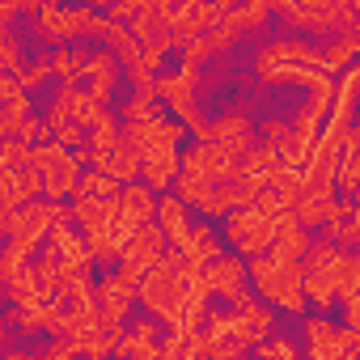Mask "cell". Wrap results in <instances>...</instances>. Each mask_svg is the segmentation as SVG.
I'll return each instance as SVG.
<instances>
[{
    "label": "cell",
    "instance_id": "11",
    "mask_svg": "<svg viewBox=\"0 0 360 360\" xmlns=\"http://www.w3.org/2000/svg\"><path fill=\"white\" fill-rule=\"evenodd\" d=\"M136 297H140V284L127 280L123 271L102 276V284H98V292H94V301H98L106 326H123V318H127V309L136 305Z\"/></svg>",
    "mask_w": 360,
    "mask_h": 360
},
{
    "label": "cell",
    "instance_id": "26",
    "mask_svg": "<svg viewBox=\"0 0 360 360\" xmlns=\"http://www.w3.org/2000/svg\"><path fill=\"white\" fill-rule=\"evenodd\" d=\"M89 60H94V51H85V47H64V51H56V72L64 77V85L77 89V81L89 72Z\"/></svg>",
    "mask_w": 360,
    "mask_h": 360
},
{
    "label": "cell",
    "instance_id": "4",
    "mask_svg": "<svg viewBox=\"0 0 360 360\" xmlns=\"http://www.w3.org/2000/svg\"><path fill=\"white\" fill-rule=\"evenodd\" d=\"M339 263H343V250L335 242H314L309 255L301 259V271H305V297L314 301V309H330L335 305V284H339Z\"/></svg>",
    "mask_w": 360,
    "mask_h": 360
},
{
    "label": "cell",
    "instance_id": "29",
    "mask_svg": "<svg viewBox=\"0 0 360 360\" xmlns=\"http://www.w3.org/2000/svg\"><path fill=\"white\" fill-rule=\"evenodd\" d=\"M360 51V39L356 34H343V39H335L330 47H326V68H330V77L339 72V68H347V60Z\"/></svg>",
    "mask_w": 360,
    "mask_h": 360
},
{
    "label": "cell",
    "instance_id": "24",
    "mask_svg": "<svg viewBox=\"0 0 360 360\" xmlns=\"http://www.w3.org/2000/svg\"><path fill=\"white\" fill-rule=\"evenodd\" d=\"M34 22H39V34H43L47 43H56L60 51H64V43H72V39H68V9H64V5H51V0H47L43 13H39Z\"/></svg>",
    "mask_w": 360,
    "mask_h": 360
},
{
    "label": "cell",
    "instance_id": "23",
    "mask_svg": "<svg viewBox=\"0 0 360 360\" xmlns=\"http://www.w3.org/2000/svg\"><path fill=\"white\" fill-rule=\"evenodd\" d=\"M178 169H183V157L178 153H161V157H153V161H144V187H153V191H165L169 183H178Z\"/></svg>",
    "mask_w": 360,
    "mask_h": 360
},
{
    "label": "cell",
    "instance_id": "22",
    "mask_svg": "<svg viewBox=\"0 0 360 360\" xmlns=\"http://www.w3.org/2000/svg\"><path fill=\"white\" fill-rule=\"evenodd\" d=\"M178 250H183V259H187L191 267H212V263H221V246H217V238H212L208 225H195L191 238L178 246Z\"/></svg>",
    "mask_w": 360,
    "mask_h": 360
},
{
    "label": "cell",
    "instance_id": "25",
    "mask_svg": "<svg viewBox=\"0 0 360 360\" xmlns=\"http://www.w3.org/2000/svg\"><path fill=\"white\" fill-rule=\"evenodd\" d=\"M72 195H77V200H119V195H123V187L115 183V178L98 174V169H85Z\"/></svg>",
    "mask_w": 360,
    "mask_h": 360
},
{
    "label": "cell",
    "instance_id": "40",
    "mask_svg": "<svg viewBox=\"0 0 360 360\" xmlns=\"http://www.w3.org/2000/svg\"><path fill=\"white\" fill-rule=\"evenodd\" d=\"M233 360H246V356H233Z\"/></svg>",
    "mask_w": 360,
    "mask_h": 360
},
{
    "label": "cell",
    "instance_id": "1",
    "mask_svg": "<svg viewBox=\"0 0 360 360\" xmlns=\"http://www.w3.org/2000/svg\"><path fill=\"white\" fill-rule=\"evenodd\" d=\"M250 284L259 288V297H267L271 305H284L288 314L305 309V271L301 263H280L271 255L250 259Z\"/></svg>",
    "mask_w": 360,
    "mask_h": 360
},
{
    "label": "cell",
    "instance_id": "37",
    "mask_svg": "<svg viewBox=\"0 0 360 360\" xmlns=\"http://www.w3.org/2000/svg\"><path fill=\"white\" fill-rule=\"evenodd\" d=\"M161 60H165V51H157V47H144V64H148L153 72L161 68Z\"/></svg>",
    "mask_w": 360,
    "mask_h": 360
},
{
    "label": "cell",
    "instance_id": "35",
    "mask_svg": "<svg viewBox=\"0 0 360 360\" xmlns=\"http://www.w3.org/2000/svg\"><path fill=\"white\" fill-rule=\"evenodd\" d=\"M144 5H148V0H119V5H115L106 18H115V22H123V26H127V22H136V18L144 13Z\"/></svg>",
    "mask_w": 360,
    "mask_h": 360
},
{
    "label": "cell",
    "instance_id": "15",
    "mask_svg": "<svg viewBox=\"0 0 360 360\" xmlns=\"http://www.w3.org/2000/svg\"><path fill=\"white\" fill-rule=\"evenodd\" d=\"M276 64H301V68H326V51H314L305 43H292V39H280L271 47L259 51V68H276ZM330 72V68H326Z\"/></svg>",
    "mask_w": 360,
    "mask_h": 360
},
{
    "label": "cell",
    "instance_id": "33",
    "mask_svg": "<svg viewBox=\"0 0 360 360\" xmlns=\"http://www.w3.org/2000/svg\"><path fill=\"white\" fill-rule=\"evenodd\" d=\"M51 140H56V144H64V148H77V144L85 140V127H81V123H72V119H68V123H56V127H51Z\"/></svg>",
    "mask_w": 360,
    "mask_h": 360
},
{
    "label": "cell",
    "instance_id": "36",
    "mask_svg": "<svg viewBox=\"0 0 360 360\" xmlns=\"http://www.w3.org/2000/svg\"><path fill=\"white\" fill-rule=\"evenodd\" d=\"M26 9V0H5V5H0V22H9L13 13H22Z\"/></svg>",
    "mask_w": 360,
    "mask_h": 360
},
{
    "label": "cell",
    "instance_id": "39",
    "mask_svg": "<svg viewBox=\"0 0 360 360\" xmlns=\"http://www.w3.org/2000/svg\"><path fill=\"white\" fill-rule=\"evenodd\" d=\"M5 360H34V356H26V352H9Z\"/></svg>",
    "mask_w": 360,
    "mask_h": 360
},
{
    "label": "cell",
    "instance_id": "30",
    "mask_svg": "<svg viewBox=\"0 0 360 360\" xmlns=\"http://www.w3.org/2000/svg\"><path fill=\"white\" fill-rule=\"evenodd\" d=\"M271 9H276L271 0H255V5L233 9V18H238V26H242V30H259V26L267 22V13H271Z\"/></svg>",
    "mask_w": 360,
    "mask_h": 360
},
{
    "label": "cell",
    "instance_id": "2",
    "mask_svg": "<svg viewBox=\"0 0 360 360\" xmlns=\"http://www.w3.org/2000/svg\"><path fill=\"white\" fill-rule=\"evenodd\" d=\"M238 157H242L238 148L208 140V144H195L191 153H183V169L178 174L200 178V183H208V187H225V183H238L242 178V161Z\"/></svg>",
    "mask_w": 360,
    "mask_h": 360
},
{
    "label": "cell",
    "instance_id": "27",
    "mask_svg": "<svg viewBox=\"0 0 360 360\" xmlns=\"http://www.w3.org/2000/svg\"><path fill=\"white\" fill-rule=\"evenodd\" d=\"M106 115H110V110H106V102H98L89 89H77V98H72V123H81L85 131H94Z\"/></svg>",
    "mask_w": 360,
    "mask_h": 360
},
{
    "label": "cell",
    "instance_id": "32",
    "mask_svg": "<svg viewBox=\"0 0 360 360\" xmlns=\"http://www.w3.org/2000/svg\"><path fill=\"white\" fill-rule=\"evenodd\" d=\"M47 72H56V56H39L34 64H26V68L18 72V81H22L26 89H34V85H39V81L47 77Z\"/></svg>",
    "mask_w": 360,
    "mask_h": 360
},
{
    "label": "cell",
    "instance_id": "13",
    "mask_svg": "<svg viewBox=\"0 0 360 360\" xmlns=\"http://www.w3.org/2000/svg\"><path fill=\"white\" fill-rule=\"evenodd\" d=\"M47 246L56 250V259H60V271H64V276H72V280H89V271H94L89 242H85V238H77V233L68 229V221H64V225H56V233L47 238Z\"/></svg>",
    "mask_w": 360,
    "mask_h": 360
},
{
    "label": "cell",
    "instance_id": "18",
    "mask_svg": "<svg viewBox=\"0 0 360 360\" xmlns=\"http://www.w3.org/2000/svg\"><path fill=\"white\" fill-rule=\"evenodd\" d=\"M94 169L98 174H106V178H115L119 187H131L136 183V174H144V165H140V157L127 148V144H119V148H106V153H98L94 157Z\"/></svg>",
    "mask_w": 360,
    "mask_h": 360
},
{
    "label": "cell",
    "instance_id": "3",
    "mask_svg": "<svg viewBox=\"0 0 360 360\" xmlns=\"http://www.w3.org/2000/svg\"><path fill=\"white\" fill-rule=\"evenodd\" d=\"M64 221H68V208H64V204H51V200H34V204H26V208H18V212H5V217H0L9 242H22L26 250H34V242L51 238L56 225H64Z\"/></svg>",
    "mask_w": 360,
    "mask_h": 360
},
{
    "label": "cell",
    "instance_id": "8",
    "mask_svg": "<svg viewBox=\"0 0 360 360\" xmlns=\"http://www.w3.org/2000/svg\"><path fill=\"white\" fill-rule=\"evenodd\" d=\"M178 140H183V123H169V119L123 123V144L140 157V165L161 157V153H178Z\"/></svg>",
    "mask_w": 360,
    "mask_h": 360
},
{
    "label": "cell",
    "instance_id": "31",
    "mask_svg": "<svg viewBox=\"0 0 360 360\" xmlns=\"http://www.w3.org/2000/svg\"><path fill=\"white\" fill-rule=\"evenodd\" d=\"M0 68H5V77L22 72V47H18L13 34H0Z\"/></svg>",
    "mask_w": 360,
    "mask_h": 360
},
{
    "label": "cell",
    "instance_id": "10",
    "mask_svg": "<svg viewBox=\"0 0 360 360\" xmlns=\"http://www.w3.org/2000/svg\"><path fill=\"white\" fill-rule=\"evenodd\" d=\"M195 85H200V68H178V72H165L157 77V98L174 106V115L183 119L187 127H195L204 115L195 110Z\"/></svg>",
    "mask_w": 360,
    "mask_h": 360
},
{
    "label": "cell",
    "instance_id": "20",
    "mask_svg": "<svg viewBox=\"0 0 360 360\" xmlns=\"http://www.w3.org/2000/svg\"><path fill=\"white\" fill-rule=\"evenodd\" d=\"M157 225L165 229V238H169V246H183L187 238H191V225H187V204L178 200V195H161L157 200Z\"/></svg>",
    "mask_w": 360,
    "mask_h": 360
},
{
    "label": "cell",
    "instance_id": "12",
    "mask_svg": "<svg viewBox=\"0 0 360 360\" xmlns=\"http://www.w3.org/2000/svg\"><path fill=\"white\" fill-rule=\"evenodd\" d=\"M39 191H43V178L34 165H0V208L5 212L34 204Z\"/></svg>",
    "mask_w": 360,
    "mask_h": 360
},
{
    "label": "cell",
    "instance_id": "6",
    "mask_svg": "<svg viewBox=\"0 0 360 360\" xmlns=\"http://www.w3.org/2000/svg\"><path fill=\"white\" fill-rule=\"evenodd\" d=\"M225 238L233 242L238 255H250V259L271 255V246H276V217H267L259 208H242V212L229 217Z\"/></svg>",
    "mask_w": 360,
    "mask_h": 360
},
{
    "label": "cell",
    "instance_id": "21",
    "mask_svg": "<svg viewBox=\"0 0 360 360\" xmlns=\"http://www.w3.org/2000/svg\"><path fill=\"white\" fill-rule=\"evenodd\" d=\"M119 56H110V51H94V60H89V94L98 98V102H106L110 98V89H115V81H119Z\"/></svg>",
    "mask_w": 360,
    "mask_h": 360
},
{
    "label": "cell",
    "instance_id": "14",
    "mask_svg": "<svg viewBox=\"0 0 360 360\" xmlns=\"http://www.w3.org/2000/svg\"><path fill=\"white\" fill-rule=\"evenodd\" d=\"M204 271H208V280H212V292H221L229 305H238V309L250 305V263H242V259H221V263H212V267H204Z\"/></svg>",
    "mask_w": 360,
    "mask_h": 360
},
{
    "label": "cell",
    "instance_id": "7",
    "mask_svg": "<svg viewBox=\"0 0 360 360\" xmlns=\"http://www.w3.org/2000/svg\"><path fill=\"white\" fill-rule=\"evenodd\" d=\"M276 9L284 18H292L305 30H339L352 34V5L347 0H305V5H292V0H276Z\"/></svg>",
    "mask_w": 360,
    "mask_h": 360
},
{
    "label": "cell",
    "instance_id": "28",
    "mask_svg": "<svg viewBox=\"0 0 360 360\" xmlns=\"http://www.w3.org/2000/svg\"><path fill=\"white\" fill-rule=\"evenodd\" d=\"M148 119H161V102L153 94H131V102L123 106V123H148Z\"/></svg>",
    "mask_w": 360,
    "mask_h": 360
},
{
    "label": "cell",
    "instance_id": "9",
    "mask_svg": "<svg viewBox=\"0 0 360 360\" xmlns=\"http://www.w3.org/2000/svg\"><path fill=\"white\" fill-rule=\"evenodd\" d=\"M165 250H169V238H165V229L153 221V225H144L131 242H127V250H123V259H119V267H123V276L127 280H144L161 259H165Z\"/></svg>",
    "mask_w": 360,
    "mask_h": 360
},
{
    "label": "cell",
    "instance_id": "5",
    "mask_svg": "<svg viewBox=\"0 0 360 360\" xmlns=\"http://www.w3.org/2000/svg\"><path fill=\"white\" fill-rule=\"evenodd\" d=\"M34 169L43 178V195L51 204H60L64 195H72L77 183H81V161L72 157V148H64L56 140H47V144L34 148Z\"/></svg>",
    "mask_w": 360,
    "mask_h": 360
},
{
    "label": "cell",
    "instance_id": "19",
    "mask_svg": "<svg viewBox=\"0 0 360 360\" xmlns=\"http://www.w3.org/2000/svg\"><path fill=\"white\" fill-rule=\"evenodd\" d=\"M161 347H165V343L157 339V322H153V318H136V326H131V330L123 335V343H119L123 360H153Z\"/></svg>",
    "mask_w": 360,
    "mask_h": 360
},
{
    "label": "cell",
    "instance_id": "38",
    "mask_svg": "<svg viewBox=\"0 0 360 360\" xmlns=\"http://www.w3.org/2000/svg\"><path fill=\"white\" fill-rule=\"evenodd\" d=\"M352 34L360 39V5H352Z\"/></svg>",
    "mask_w": 360,
    "mask_h": 360
},
{
    "label": "cell",
    "instance_id": "17",
    "mask_svg": "<svg viewBox=\"0 0 360 360\" xmlns=\"http://www.w3.org/2000/svg\"><path fill=\"white\" fill-rule=\"evenodd\" d=\"M119 208H123V221H127V229H131V233H140L144 225H153V221H157V195H153V187H144V183L123 187Z\"/></svg>",
    "mask_w": 360,
    "mask_h": 360
},
{
    "label": "cell",
    "instance_id": "34",
    "mask_svg": "<svg viewBox=\"0 0 360 360\" xmlns=\"http://www.w3.org/2000/svg\"><path fill=\"white\" fill-rule=\"evenodd\" d=\"M259 360H297V347L288 339H271V343H259Z\"/></svg>",
    "mask_w": 360,
    "mask_h": 360
},
{
    "label": "cell",
    "instance_id": "16",
    "mask_svg": "<svg viewBox=\"0 0 360 360\" xmlns=\"http://www.w3.org/2000/svg\"><path fill=\"white\" fill-rule=\"evenodd\" d=\"M305 255H309V238H305L301 221H297L292 212H280V217H276V246H271V259H280V263H301Z\"/></svg>",
    "mask_w": 360,
    "mask_h": 360
}]
</instances>
